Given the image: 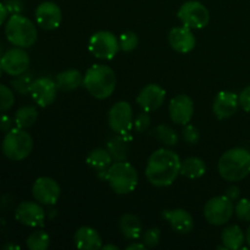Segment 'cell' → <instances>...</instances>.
<instances>
[{
	"mask_svg": "<svg viewBox=\"0 0 250 250\" xmlns=\"http://www.w3.org/2000/svg\"><path fill=\"white\" fill-rule=\"evenodd\" d=\"M181 163L180 156L171 149H158L149 156L146 163V180L155 187H168L180 175Z\"/></svg>",
	"mask_w": 250,
	"mask_h": 250,
	"instance_id": "obj_1",
	"label": "cell"
},
{
	"mask_svg": "<svg viewBox=\"0 0 250 250\" xmlns=\"http://www.w3.org/2000/svg\"><path fill=\"white\" fill-rule=\"evenodd\" d=\"M83 87L95 99H106L115 92L116 75L109 66L95 63L85 72L83 77Z\"/></svg>",
	"mask_w": 250,
	"mask_h": 250,
	"instance_id": "obj_2",
	"label": "cell"
},
{
	"mask_svg": "<svg viewBox=\"0 0 250 250\" xmlns=\"http://www.w3.org/2000/svg\"><path fill=\"white\" fill-rule=\"evenodd\" d=\"M220 176L229 182H238L250 173V151L233 148L224 153L217 164Z\"/></svg>",
	"mask_w": 250,
	"mask_h": 250,
	"instance_id": "obj_3",
	"label": "cell"
},
{
	"mask_svg": "<svg viewBox=\"0 0 250 250\" xmlns=\"http://www.w3.org/2000/svg\"><path fill=\"white\" fill-rule=\"evenodd\" d=\"M5 36L12 45L27 49L34 45L38 38V32L31 20L21 14H14L7 19L5 24Z\"/></svg>",
	"mask_w": 250,
	"mask_h": 250,
	"instance_id": "obj_4",
	"label": "cell"
},
{
	"mask_svg": "<svg viewBox=\"0 0 250 250\" xmlns=\"http://www.w3.org/2000/svg\"><path fill=\"white\" fill-rule=\"evenodd\" d=\"M107 182L116 194H128L138 185V172L129 163L116 161L107 170Z\"/></svg>",
	"mask_w": 250,
	"mask_h": 250,
	"instance_id": "obj_5",
	"label": "cell"
},
{
	"mask_svg": "<svg viewBox=\"0 0 250 250\" xmlns=\"http://www.w3.org/2000/svg\"><path fill=\"white\" fill-rule=\"evenodd\" d=\"M33 149V139L23 128L10 129L2 139L1 150L9 160L21 161L28 158Z\"/></svg>",
	"mask_w": 250,
	"mask_h": 250,
	"instance_id": "obj_6",
	"label": "cell"
},
{
	"mask_svg": "<svg viewBox=\"0 0 250 250\" xmlns=\"http://www.w3.org/2000/svg\"><path fill=\"white\" fill-rule=\"evenodd\" d=\"M88 49L99 60H111L120 50L119 38L109 31L95 32L88 42Z\"/></svg>",
	"mask_w": 250,
	"mask_h": 250,
	"instance_id": "obj_7",
	"label": "cell"
},
{
	"mask_svg": "<svg viewBox=\"0 0 250 250\" xmlns=\"http://www.w3.org/2000/svg\"><path fill=\"white\" fill-rule=\"evenodd\" d=\"M234 205L231 199L226 195H220V197L211 198L207 204L204 205V214L205 220L210 225L214 226H221V225L227 224L233 216Z\"/></svg>",
	"mask_w": 250,
	"mask_h": 250,
	"instance_id": "obj_8",
	"label": "cell"
},
{
	"mask_svg": "<svg viewBox=\"0 0 250 250\" xmlns=\"http://www.w3.org/2000/svg\"><path fill=\"white\" fill-rule=\"evenodd\" d=\"M177 17L183 26L190 29H202L210 21L209 10L199 1L189 0L180 7Z\"/></svg>",
	"mask_w": 250,
	"mask_h": 250,
	"instance_id": "obj_9",
	"label": "cell"
},
{
	"mask_svg": "<svg viewBox=\"0 0 250 250\" xmlns=\"http://www.w3.org/2000/svg\"><path fill=\"white\" fill-rule=\"evenodd\" d=\"M133 110L129 103L117 102L112 105L107 114V122L112 131L116 134L128 136L133 128Z\"/></svg>",
	"mask_w": 250,
	"mask_h": 250,
	"instance_id": "obj_10",
	"label": "cell"
},
{
	"mask_svg": "<svg viewBox=\"0 0 250 250\" xmlns=\"http://www.w3.org/2000/svg\"><path fill=\"white\" fill-rule=\"evenodd\" d=\"M0 65L5 73L16 77L27 72L29 67V56L24 49L15 46L2 54L0 58Z\"/></svg>",
	"mask_w": 250,
	"mask_h": 250,
	"instance_id": "obj_11",
	"label": "cell"
},
{
	"mask_svg": "<svg viewBox=\"0 0 250 250\" xmlns=\"http://www.w3.org/2000/svg\"><path fill=\"white\" fill-rule=\"evenodd\" d=\"M56 93L58 85L55 81L49 77H39L34 80L29 90L33 102L41 107H46L53 104L56 99Z\"/></svg>",
	"mask_w": 250,
	"mask_h": 250,
	"instance_id": "obj_12",
	"label": "cell"
},
{
	"mask_svg": "<svg viewBox=\"0 0 250 250\" xmlns=\"http://www.w3.org/2000/svg\"><path fill=\"white\" fill-rule=\"evenodd\" d=\"M60 186L50 177H39L32 187V194L36 202L43 205H54L60 198Z\"/></svg>",
	"mask_w": 250,
	"mask_h": 250,
	"instance_id": "obj_13",
	"label": "cell"
},
{
	"mask_svg": "<svg viewBox=\"0 0 250 250\" xmlns=\"http://www.w3.org/2000/svg\"><path fill=\"white\" fill-rule=\"evenodd\" d=\"M15 219L27 227H43L45 212L39 203L22 202L15 210Z\"/></svg>",
	"mask_w": 250,
	"mask_h": 250,
	"instance_id": "obj_14",
	"label": "cell"
},
{
	"mask_svg": "<svg viewBox=\"0 0 250 250\" xmlns=\"http://www.w3.org/2000/svg\"><path fill=\"white\" fill-rule=\"evenodd\" d=\"M168 114L175 124L183 126L189 124L194 114V103L192 98L187 94L176 95L168 104Z\"/></svg>",
	"mask_w": 250,
	"mask_h": 250,
	"instance_id": "obj_15",
	"label": "cell"
},
{
	"mask_svg": "<svg viewBox=\"0 0 250 250\" xmlns=\"http://www.w3.org/2000/svg\"><path fill=\"white\" fill-rule=\"evenodd\" d=\"M62 20V12L58 4L53 1H44L36 9V22L42 29L53 31L56 29Z\"/></svg>",
	"mask_w": 250,
	"mask_h": 250,
	"instance_id": "obj_16",
	"label": "cell"
},
{
	"mask_svg": "<svg viewBox=\"0 0 250 250\" xmlns=\"http://www.w3.org/2000/svg\"><path fill=\"white\" fill-rule=\"evenodd\" d=\"M166 98V90L159 84L151 83L146 85L139 92L137 97V104L143 109V111L153 112L164 104Z\"/></svg>",
	"mask_w": 250,
	"mask_h": 250,
	"instance_id": "obj_17",
	"label": "cell"
},
{
	"mask_svg": "<svg viewBox=\"0 0 250 250\" xmlns=\"http://www.w3.org/2000/svg\"><path fill=\"white\" fill-rule=\"evenodd\" d=\"M238 95L233 92L222 90L215 97L214 103H212V111L217 119L225 120L233 116L238 110Z\"/></svg>",
	"mask_w": 250,
	"mask_h": 250,
	"instance_id": "obj_18",
	"label": "cell"
},
{
	"mask_svg": "<svg viewBox=\"0 0 250 250\" xmlns=\"http://www.w3.org/2000/svg\"><path fill=\"white\" fill-rule=\"evenodd\" d=\"M168 44L177 53L187 54L194 49L195 37L188 27H175L168 33Z\"/></svg>",
	"mask_w": 250,
	"mask_h": 250,
	"instance_id": "obj_19",
	"label": "cell"
},
{
	"mask_svg": "<svg viewBox=\"0 0 250 250\" xmlns=\"http://www.w3.org/2000/svg\"><path fill=\"white\" fill-rule=\"evenodd\" d=\"M163 217L176 232L181 234L189 233L194 227V220H193L192 215L185 209L164 210Z\"/></svg>",
	"mask_w": 250,
	"mask_h": 250,
	"instance_id": "obj_20",
	"label": "cell"
},
{
	"mask_svg": "<svg viewBox=\"0 0 250 250\" xmlns=\"http://www.w3.org/2000/svg\"><path fill=\"white\" fill-rule=\"evenodd\" d=\"M75 246L82 250H98L102 249L103 241L97 229L89 226H83L76 231L73 236Z\"/></svg>",
	"mask_w": 250,
	"mask_h": 250,
	"instance_id": "obj_21",
	"label": "cell"
},
{
	"mask_svg": "<svg viewBox=\"0 0 250 250\" xmlns=\"http://www.w3.org/2000/svg\"><path fill=\"white\" fill-rule=\"evenodd\" d=\"M83 77L84 76L80 71L70 68V70L59 73L55 78V83L58 85V89L62 90V92H71V90H75L83 85Z\"/></svg>",
	"mask_w": 250,
	"mask_h": 250,
	"instance_id": "obj_22",
	"label": "cell"
},
{
	"mask_svg": "<svg viewBox=\"0 0 250 250\" xmlns=\"http://www.w3.org/2000/svg\"><path fill=\"white\" fill-rule=\"evenodd\" d=\"M120 231L125 238L129 241H136L142 236V222L138 216L133 214H125L119 222Z\"/></svg>",
	"mask_w": 250,
	"mask_h": 250,
	"instance_id": "obj_23",
	"label": "cell"
},
{
	"mask_svg": "<svg viewBox=\"0 0 250 250\" xmlns=\"http://www.w3.org/2000/svg\"><path fill=\"white\" fill-rule=\"evenodd\" d=\"M221 242L226 249L237 250L243 247V243L246 242V234L243 233L241 227L237 225H231L222 231Z\"/></svg>",
	"mask_w": 250,
	"mask_h": 250,
	"instance_id": "obj_24",
	"label": "cell"
},
{
	"mask_svg": "<svg viewBox=\"0 0 250 250\" xmlns=\"http://www.w3.org/2000/svg\"><path fill=\"white\" fill-rule=\"evenodd\" d=\"M207 172V165L200 158H187L181 163L180 175L185 177L190 178V180H197V178L203 177Z\"/></svg>",
	"mask_w": 250,
	"mask_h": 250,
	"instance_id": "obj_25",
	"label": "cell"
},
{
	"mask_svg": "<svg viewBox=\"0 0 250 250\" xmlns=\"http://www.w3.org/2000/svg\"><path fill=\"white\" fill-rule=\"evenodd\" d=\"M106 149L115 161H125L128 154V139L127 136L116 134L107 142Z\"/></svg>",
	"mask_w": 250,
	"mask_h": 250,
	"instance_id": "obj_26",
	"label": "cell"
},
{
	"mask_svg": "<svg viewBox=\"0 0 250 250\" xmlns=\"http://www.w3.org/2000/svg\"><path fill=\"white\" fill-rule=\"evenodd\" d=\"M112 160H114V159H112V156L110 155L107 149H104V148L94 149V150L90 151L89 155H88L87 159H85L88 165H89L92 168H94L95 171L107 170V168L111 166Z\"/></svg>",
	"mask_w": 250,
	"mask_h": 250,
	"instance_id": "obj_27",
	"label": "cell"
},
{
	"mask_svg": "<svg viewBox=\"0 0 250 250\" xmlns=\"http://www.w3.org/2000/svg\"><path fill=\"white\" fill-rule=\"evenodd\" d=\"M38 119V111L34 106L27 105V106L20 107L15 114V125L19 128H29L36 124Z\"/></svg>",
	"mask_w": 250,
	"mask_h": 250,
	"instance_id": "obj_28",
	"label": "cell"
},
{
	"mask_svg": "<svg viewBox=\"0 0 250 250\" xmlns=\"http://www.w3.org/2000/svg\"><path fill=\"white\" fill-rule=\"evenodd\" d=\"M154 137L166 146H175L178 143V134L167 125H159L154 129Z\"/></svg>",
	"mask_w": 250,
	"mask_h": 250,
	"instance_id": "obj_29",
	"label": "cell"
},
{
	"mask_svg": "<svg viewBox=\"0 0 250 250\" xmlns=\"http://www.w3.org/2000/svg\"><path fill=\"white\" fill-rule=\"evenodd\" d=\"M26 246L31 250H45L50 246V236L42 229L34 231L26 239Z\"/></svg>",
	"mask_w": 250,
	"mask_h": 250,
	"instance_id": "obj_30",
	"label": "cell"
},
{
	"mask_svg": "<svg viewBox=\"0 0 250 250\" xmlns=\"http://www.w3.org/2000/svg\"><path fill=\"white\" fill-rule=\"evenodd\" d=\"M33 81L34 80L32 78V76L29 75V73L24 72L22 73V75L16 76V78L12 81L11 84L12 88H14L17 93H20V94L22 95H26L29 94V90H31V85L32 83H33Z\"/></svg>",
	"mask_w": 250,
	"mask_h": 250,
	"instance_id": "obj_31",
	"label": "cell"
},
{
	"mask_svg": "<svg viewBox=\"0 0 250 250\" xmlns=\"http://www.w3.org/2000/svg\"><path fill=\"white\" fill-rule=\"evenodd\" d=\"M119 45L120 50L122 51H133L138 45V37L134 32L127 31L124 32L121 36L119 37Z\"/></svg>",
	"mask_w": 250,
	"mask_h": 250,
	"instance_id": "obj_32",
	"label": "cell"
},
{
	"mask_svg": "<svg viewBox=\"0 0 250 250\" xmlns=\"http://www.w3.org/2000/svg\"><path fill=\"white\" fill-rule=\"evenodd\" d=\"M15 104L14 92L7 85L0 84V112H5Z\"/></svg>",
	"mask_w": 250,
	"mask_h": 250,
	"instance_id": "obj_33",
	"label": "cell"
},
{
	"mask_svg": "<svg viewBox=\"0 0 250 250\" xmlns=\"http://www.w3.org/2000/svg\"><path fill=\"white\" fill-rule=\"evenodd\" d=\"M161 233L159 229H149L142 236V242L144 243V246L148 247V248H154V247L158 246L160 243Z\"/></svg>",
	"mask_w": 250,
	"mask_h": 250,
	"instance_id": "obj_34",
	"label": "cell"
},
{
	"mask_svg": "<svg viewBox=\"0 0 250 250\" xmlns=\"http://www.w3.org/2000/svg\"><path fill=\"white\" fill-rule=\"evenodd\" d=\"M234 214L241 221L250 222V200L246 198L239 200L234 207Z\"/></svg>",
	"mask_w": 250,
	"mask_h": 250,
	"instance_id": "obj_35",
	"label": "cell"
},
{
	"mask_svg": "<svg viewBox=\"0 0 250 250\" xmlns=\"http://www.w3.org/2000/svg\"><path fill=\"white\" fill-rule=\"evenodd\" d=\"M182 138L186 143L190 144V146H193V144H197L198 142L200 141L199 129H198L197 127L193 126V125L187 124L182 131Z\"/></svg>",
	"mask_w": 250,
	"mask_h": 250,
	"instance_id": "obj_36",
	"label": "cell"
},
{
	"mask_svg": "<svg viewBox=\"0 0 250 250\" xmlns=\"http://www.w3.org/2000/svg\"><path fill=\"white\" fill-rule=\"evenodd\" d=\"M150 122H151V120H150V116H149L148 112L143 111L134 117L133 128L136 129L138 133H143V132H146V129L149 128V126H150Z\"/></svg>",
	"mask_w": 250,
	"mask_h": 250,
	"instance_id": "obj_37",
	"label": "cell"
},
{
	"mask_svg": "<svg viewBox=\"0 0 250 250\" xmlns=\"http://www.w3.org/2000/svg\"><path fill=\"white\" fill-rule=\"evenodd\" d=\"M239 99V106H242V109L244 111L250 112V85L244 88L238 95Z\"/></svg>",
	"mask_w": 250,
	"mask_h": 250,
	"instance_id": "obj_38",
	"label": "cell"
},
{
	"mask_svg": "<svg viewBox=\"0 0 250 250\" xmlns=\"http://www.w3.org/2000/svg\"><path fill=\"white\" fill-rule=\"evenodd\" d=\"M5 6H6L9 14H21L23 10V2L22 0H5Z\"/></svg>",
	"mask_w": 250,
	"mask_h": 250,
	"instance_id": "obj_39",
	"label": "cell"
},
{
	"mask_svg": "<svg viewBox=\"0 0 250 250\" xmlns=\"http://www.w3.org/2000/svg\"><path fill=\"white\" fill-rule=\"evenodd\" d=\"M12 124H14V121H12V119L9 115H0V131L9 132L10 129L14 128V127H12Z\"/></svg>",
	"mask_w": 250,
	"mask_h": 250,
	"instance_id": "obj_40",
	"label": "cell"
},
{
	"mask_svg": "<svg viewBox=\"0 0 250 250\" xmlns=\"http://www.w3.org/2000/svg\"><path fill=\"white\" fill-rule=\"evenodd\" d=\"M239 194H241V190H239V188L234 185L229 186V187L226 189V193H225V195H226L229 199H231L232 202H234V200L238 199Z\"/></svg>",
	"mask_w": 250,
	"mask_h": 250,
	"instance_id": "obj_41",
	"label": "cell"
},
{
	"mask_svg": "<svg viewBox=\"0 0 250 250\" xmlns=\"http://www.w3.org/2000/svg\"><path fill=\"white\" fill-rule=\"evenodd\" d=\"M7 16H9V11H7L6 6L4 2H0V26L6 21Z\"/></svg>",
	"mask_w": 250,
	"mask_h": 250,
	"instance_id": "obj_42",
	"label": "cell"
},
{
	"mask_svg": "<svg viewBox=\"0 0 250 250\" xmlns=\"http://www.w3.org/2000/svg\"><path fill=\"white\" fill-rule=\"evenodd\" d=\"M146 248V246H144V243L142 242V243H132L129 244V246L126 247L127 250H134V249H144Z\"/></svg>",
	"mask_w": 250,
	"mask_h": 250,
	"instance_id": "obj_43",
	"label": "cell"
},
{
	"mask_svg": "<svg viewBox=\"0 0 250 250\" xmlns=\"http://www.w3.org/2000/svg\"><path fill=\"white\" fill-rule=\"evenodd\" d=\"M2 249H5V250H20V247L19 246H15V244H11V243H9V244H6V246H4L2 247Z\"/></svg>",
	"mask_w": 250,
	"mask_h": 250,
	"instance_id": "obj_44",
	"label": "cell"
},
{
	"mask_svg": "<svg viewBox=\"0 0 250 250\" xmlns=\"http://www.w3.org/2000/svg\"><path fill=\"white\" fill-rule=\"evenodd\" d=\"M102 249H104V250H109V249H111V250H117V249H119V247L111 246V244H106V246H103Z\"/></svg>",
	"mask_w": 250,
	"mask_h": 250,
	"instance_id": "obj_45",
	"label": "cell"
},
{
	"mask_svg": "<svg viewBox=\"0 0 250 250\" xmlns=\"http://www.w3.org/2000/svg\"><path fill=\"white\" fill-rule=\"evenodd\" d=\"M246 242L248 243V246L250 247V225H249L248 229H247V232H246Z\"/></svg>",
	"mask_w": 250,
	"mask_h": 250,
	"instance_id": "obj_46",
	"label": "cell"
},
{
	"mask_svg": "<svg viewBox=\"0 0 250 250\" xmlns=\"http://www.w3.org/2000/svg\"><path fill=\"white\" fill-rule=\"evenodd\" d=\"M4 72V71H2V67H1V65H0V77H1V73Z\"/></svg>",
	"mask_w": 250,
	"mask_h": 250,
	"instance_id": "obj_47",
	"label": "cell"
}]
</instances>
